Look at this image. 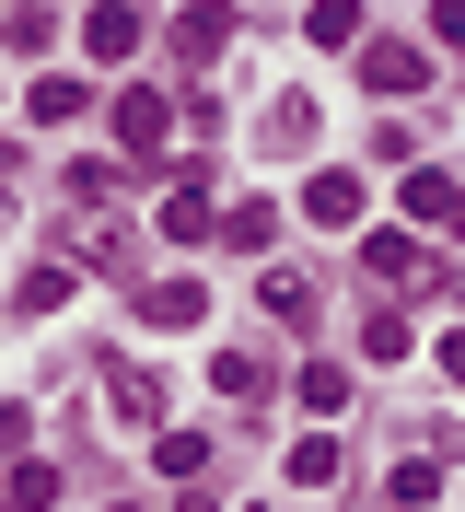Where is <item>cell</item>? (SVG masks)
Listing matches in <instances>:
<instances>
[{
	"label": "cell",
	"instance_id": "1",
	"mask_svg": "<svg viewBox=\"0 0 465 512\" xmlns=\"http://www.w3.org/2000/svg\"><path fill=\"white\" fill-rule=\"evenodd\" d=\"M407 210H419V222H454V233H465V175H407Z\"/></svg>",
	"mask_w": 465,
	"mask_h": 512
},
{
	"label": "cell",
	"instance_id": "2",
	"mask_svg": "<svg viewBox=\"0 0 465 512\" xmlns=\"http://www.w3.org/2000/svg\"><path fill=\"white\" fill-rule=\"evenodd\" d=\"M117 128L140 140V152H163V140H175V105H163V94H128V105H117Z\"/></svg>",
	"mask_w": 465,
	"mask_h": 512
},
{
	"label": "cell",
	"instance_id": "3",
	"mask_svg": "<svg viewBox=\"0 0 465 512\" xmlns=\"http://www.w3.org/2000/svg\"><path fill=\"white\" fill-rule=\"evenodd\" d=\"M303 210H314V222H361V175H314Z\"/></svg>",
	"mask_w": 465,
	"mask_h": 512
},
{
	"label": "cell",
	"instance_id": "4",
	"mask_svg": "<svg viewBox=\"0 0 465 512\" xmlns=\"http://www.w3.org/2000/svg\"><path fill=\"white\" fill-rule=\"evenodd\" d=\"M105 408H117V419H152V408H163V384H152V373H128V361H117V373H105Z\"/></svg>",
	"mask_w": 465,
	"mask_h": 512
},
{
	"label": "cell",
	"instance_id": "5",
	"mask_svg": "<svg viewBox=\"0 0 465 512\" xmlns=\"http://www.w3.org/2000/svg\"><path fill=\"white\" fill-rule=\"evenodd\" d=\"M128 47H140V12L105 0V12H93V59H128Z\"/></svg>",
	"mask_w": 465,
	"mask_h": 512
},
{
	"label": "cell",
	"instance_id": "6",
	"mask_svg": "<svg viewBox=\"0 0 465 512\" xmlns=\"http://www.w3.org/2000/svg\"><path fill=\"white\" fill-rule=\"evenodd\" d=\"M372 280H431V268H419V245H407V233H372V256H361Z\"/></svg>",
	"mask_w": 465,
	"mask_h": 512
},
{
	"label": "cell",
	"instance_id": "7",
	"mask_svg": "<svg viewBox=\"0 0 465 512\" xmlns=\"http://www.w3.org/2000/svg\"><path fill=\"white\" fill-rule=\"evenodd\" d=\"M361 70H372V94H419V47H372Z\"/></svg>",
	"mask_w": 465,
	"mask_h": 512
},
{
	"label": "cell",
	"instance_id": "8",
	"mask_svg": "<svg viewBox=\"0 0 465 512\" xmlns=\"http://www.w3.org/2000/svg\"><path fill=\"white\" fill-rule=\"evenodd\" d=\"M361 35V0H314V47H349Z\"/></svg>",
	"mask_w": 465,
	"mask_h": 512
},
{
	"label": "cell",
	"instance_id": "9",
	"mask_svg": "<svg viewBox=\"0 0 465 512\" xmlns=\"http://www.w3.org/2000/svg\"><path fill=\"white\" fill-rule=\"evenodd\" d=\"M152 326H198V280H163L152 291Z\"/></svg>",
	"mask_w": 465,
	"mask_h": 512
},
{
	"label": "cell",
	"instance_id": "10",
	"mask_svg": "<svg viewBox=\"0 0 465 512\" xmlns=\"http://www.w3.org/2000/svg\"><path fill=\"white\" fill-rule=\"evenodd\" d=\"M442 361H454V384H465V338H454V350H442Z\"/></svg>",
	"mask_w": 465,
	"mask_h": 512
}]
</instances>
